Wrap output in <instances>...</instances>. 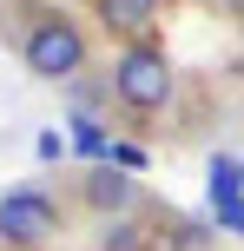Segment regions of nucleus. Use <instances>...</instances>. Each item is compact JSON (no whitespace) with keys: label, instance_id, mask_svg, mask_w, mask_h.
<instances>
[{"label":"nucleus","instance_id":"obj_2","mask_svg":"<svg viewBox=\"0 0 244 251\" xmlns=\"http://www.w3.org/2000/svg\"><path fill=\"white\" fill-rule=\"evenodd\" d=\"M172 93H178V73H172V53L158 40H126L112 53V100L126 113H165Z\"/></svg>","mask_w":244,"mask_h":251},{"label":"nucleus","instance_id":"obj_4","mask_svg":"<svg viewBox=\"0 0 244 251\" xmlns=\"http://www.w3.org/2000/svg\"><path fill=\"white\" fill-rule=\"evenodd\" d=\"M79 199H86L99 218H132V212L145 205V192H139V178H132L126 165L106 159V165H92V172L79 178Z\"/></svg>","mask_w":244,"mask_h":251},{"label":"nucleus","instance_id":"obj_6","mask_svg":"<svg viewBox=\"0 0 244 251\" xmlns=\"http://www.w3.org/2000/svg\"><path fill=\"white\" fill-rule=\"evenodd\" d=\"M145 245H152V231L139 218H106V231H99V251H145Z\"/></svg>","mask_w":244,"mask_h":251},{"label":"nucleus","instance_id":"obj_5","mask_svg":"<svg viewBox=\"0 0 244 251\" xmlns=\"http://www.w3.org/2000/svg\"><path fill=\"white\" fill-rule=\"evenodd\" d=\"M158 13H165V0H92V20L119 40H152Z\"/></svg>","mask_w":244,"mask_h":251},{"label":"nucleus","instance_id":"obj_3","mask_svg":"<svg viewBox=\"0 0 244 251\" xmlns=\"http://www.w3.org/2000/svg\"><path fill=\"white\" fill-rule=\"evenodd\" d=\"M53 238H60V205H53L40 185L0 192V245L7 251H40Z\"/></svg>","mask_w":244,"mask_h":251},{"label":"nucleus","instance_id":"obj_1","mask_svg":"<svg viewBox=\"0 0 244 251\" xmlns=\"http://www.w3.org/2000/svg\"><path fill=\"white\" fill-rule=\"evenodd\" d=\"M20 60H26L33 79H53V86L79 79L86 73V33H79V20L66 7H40L26 20V33H20Z\"/></svg>","mask_w":244,"mask_h":251}]
</instances>
